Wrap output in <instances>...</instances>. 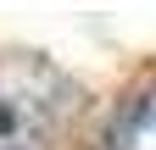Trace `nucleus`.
<instances>
[{
	"label": "nucleus",
	"instance_id": "nucleus-1",
	"mask_svg": "<svg viewBox=\"0 0 156 150\" xmlns=\"http://www.w3.org/2000/svg\"><path fill=\"white\" fill-rule=\"evenodd\" d=\"M78 111V84L34 50L0 56V150H50Z\"/></svg>",
	"mask_w": 156,
	"mask_h": 150
},
{
	"label": "nucleus",
	"instance_id": "nucleus-2",
	"mask_svg": "<svg viewBox=\"0 0 156 150\" xmlns=\"http://www.w3.org/2000/svg\"><path fill=\"white\" fill-rule=\"evenodd\" d=\"M95 150H156V84L134 89V95L106 117Z\"/></svg>",
	"mask_w": 156,
	"mask_h": 150
}]
</instances>
